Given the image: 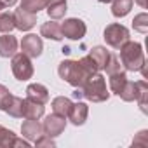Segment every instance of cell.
Instances as JSON below:
<instances>
[{"instance_id": "cell-1", "label": "cell", "mask_w": 148, "mask_h": 148, "mask_svg": "<svg viewBox=\"0 0 148 148\" xmlns=\"http://www.w3.org/2000/svg\"><path fill=\"white\" fill-rule=\"evenodd\" d=\"M58 73L64 82H68L73 87H82L87 82V79L91 77V73L80 64V61H73V59L61 61L59 68H58Z\"/></svg>"}, {"instance_id": "cell-2", "label": "cell", "mask_w": 148, "mask_h": 148, "mask_svg": "<svg viewBox=\"0 0 148 148\" xmlns=\"http://www.w3.org/2000/svg\"><path fill=\"white\" fill-rule=\"evenodd\" d=\"M119 51H120V63H122V66L127 71H139L146 64V59H145V52H143L141 44L132 42V40H127Z\"/></svg>"}, {"instance_id": "cell-3", "label": "cell", "mask_w": 148, "mask_h": 148, "mask_svg": "<svg viewBox=\"0 0 148 148\" xmlns=\"http://www.w3.org/2000/svg\"><path fill=\"white\" fill-rule=\"evenodd\" d=\"M82 98L92 103H103L110 98V91L106 89V80L101 73H94L87 79V82L80 87Z\"/></svg>"}, {"instance_id": "cell-4", "label": "cell", "mask_w": 148, "mask_h": 148, "mask_svg": "<svg viewBox=\"0 0 148 148\" xmlns=\"http://www.w3.org/2000/svg\"><path fill=\"white\" fill-rule=\"evenodd\" d=\"M103 38H105V42H106L110 47H113V49H120L127 40H131L129 30H127L124 25H120V23H112V25H108V26L105 28V32H103Z\"/></svg>"}, {"instance_id": "cell-5", "label": "cell", "mask_w": 148, "mask_h": 148, "mask_svg": "<svg viewBox=\"0 0 148 148\" xmlns=\"http://www.w3.org/2000/svg\"><path fill=\"white\" fill-rule=\"evenodd\" d=\"M11 68H12V73L14 77L21 82L25 80H30L33 77V64H32V58H28L26 54L23 52H16L12 56V61H11Z\"/></svg>"}, {"instance_id": "cell-6", "label": "cell", "mask_w": 148, "mask_h": 148, "mask_svg": "<svg viewBox=\"0 0 148 148\" xmlns=\"http://www.w3.org/2000/svg\"><path fill=\"white\" fill-rule=\"evenodd\" d=\"M87 32V26L82 19L79 18H70V19H64V23L61 25V33L63 37L70 38V40H80Z\"/></svg>"}, {"instance_id": "cell-7", "label": "cell", "mask_w": 148, "mask_h": 148, "mask_svg": "<svg viewBox=\"0 0 148 148\" xmlns=\"http://www.w3.org/2000/svg\"><path fill=\"white\" fill-rule=\"evenodd\" d=\"M21 51L23 54H26L28 58H38L44 51V42L42 37L35 35V33H28L23 37L21 40Z\"/></svg>"}, {"instance_id": "cell-8", "label": "cell", "mask_w": 148, "mask_h": 148, "mask_svg": "<svg viewBox=\"0 0 148 148\" xmlns=\"http://www.w3.org/2000/svg\"><path fill=\"white\" fill-rule=\"evenodd\" d=\"M66 127V120L64 117L58 115V113H52V115H47L45 120L42 122V129H44V134L51 136V138H58Z\"/></svg>"}, {"instance_id": "cell-9", "label": "cell", "mask_w": 148, "mask_h": 148, "mask_svg": "<svg viewBox=\"0 0 148 148\" xmlns=\"http://www.w3.org/2000/svg\"><path fill=\"white\" fill-rule=\"evenodd\" d=\"M146 91H148L146 80H138V82L127 80L125 86H124V89L120 91L119 96H120L124 101H138V98H139L143 92H146Z\"/></svg>"}, {"instance_id": "cell-10", "label": "cell", "mask_w": 148, "mask_h": 148, "mask_svg": "<svg viewBox=\"0 0 148 148\" xmlns=\"http://www.w3.org/2000/svg\"><path fill=\"white\" fill-rule=\"evenodd\" d=\"M12 14H14V26H16L18 30H21V32H28V30H32V28L37 25V14L26 12V11H23L21 7L16 9Z\"/></svg>"}, {"instance_id": "cell-11", "label": "cell", "mask_w": 148, "mask_h": 148, "mask_svg": "<svg viewBox=\"0 0 148 148\" xmlns=\"http://www.w3.org/2000/svg\"><path fill=\"white\" fill-rule=\"evenodd\" d=\"M87 115H89V106L86 103H82V101H77V103L71 105L66 119H70V122L73 125H82V124H86Z\"/></svg>"}, {"instance_id": "cell-12", "label": "cell", "mask_w": 148, "mask_h": 148, "mask_svg": "<svg viewBox=\"0 0 148 148\" xmlns=\"http://www.w3.org/2000/svg\"><path fill=\"white\" fill-rule=\"evenodd\" d=\"M26 99L40 103V105H45L49 101V91L42 84H30L26 87Z\"/></svg>"}, {"instance_id": "cell-13", "label": "cell", "mask_w": 148, "mask_h": 148, "mask_svg": "<svg viewBox=\"0 0 148 148\" xmlns=\"http://www.w3.org/2000/svg\"><path fill=\"white\" fill-rule=\"evenodd\" d=\"M21 132H23V138L28 139V141H35L38 136L44 134V129H42V124L35 119H26L21 125Z\"/></svg>"}, {"instance_id": "cell-14", "label": "cell", "mask_w": 148, "mask_h": 148, "mask_svg": "<svg viewBox=\"0 0 148 148\" xmlns=\"http://www.w3.org/2000/svg\"><path fill=\"white\" fill-rule=\"evenodd\" d=\"M18 51V38L11 33H4L0 37V56L2 58H12Z\"/></svg>"}, {"instance_id": "cell-15", "label": "cell", "mask_w": 148, "mask_h": 148, "mask_svg": "<svg viewBox=\"0 0 148 148\" xmlns=\"http://www.w3.org/2000/svg\"><path fill=\"white\" fill-rule=\"evenodd\" d=\"M40 37H45V38L56 40V42H59V40L64 38L63 33H61V25L56 23V19L47 21V23H44V25L40 26Z\"/></svg>"}, {"instance_id": "cell-16", "label": "cell", "mask_w": 148, "mask_h": 148, "mask_svg": "<svg viewBox=\"0 0 148 148\" xmlns=\"http://www.w3.org/2000/svg\"><path fill=\"white\" fill-rule=\"evenodd\" d=\"M47 14L51 19H61L64 18L66 11H68V4H66V0H47Z\"/></svg>"}, {"instance_id": "cell-17", "label": "cell", "mask_w": 148, "mask_h": 148, "mask_svg": "<svg viewBox=\"0 0 148 148\" xmlns=\"http://www.w3.org/2000/svg\"><path fill=\"white\" fill-rule=\"evenodd\" d=\"M71 99L70 98H66V96H58V98H54L52 99V113H58V115H61V117H64L66 119V115H68V112H70V108H71Z\"/></svg>"}, {"instance_id": "cell-18", "label": "cell", "mask_w": 148, "mask_h": 148, "mask_svg": "<svg viewBox=\"0 0 148 148\" xmlns=\"http://www.w3.org/2000/svg\"><path fill=\"white\" fill-rule=\"evenodd\" d=\"M23 117L25 119H35V120L42 119L44 117V105L25 99V113H23Z\"/></svg>"}, {"instance_id": "cell-19", "label": "cell", "mask_w": 148, "mask_h": 148, "mask_svg": "<svg viewBox=\"0 0 148 148\" xmlns=\"http://www.w3.org/2000/svg\"><path fill=\"white\" fill-rule=\"evenodd\" d=\"M134 0H113L112 2V14L115 18H124L131 12Z\"/></svg>"}, {"instance_id": "cell-20", "label": "cell", "mask_w": 148, "mask_h": 148, "mask_svg": "<svg viewBox=\"0 0 148 148\" xmlns=\"http://www.w3.org/2000/svg\"><path fill=\"white\" fill-rule=\"evenodd\" d=\"M125 82H127V75H125V71H124V70L112 73V75H110V89H112V92H115V94L119 96L120 91L124 89Z\"/></svg>"}, {"instance_id": "cell-21", "label": "cell", "mask_w": 148, "mask_h": 148, "mask_svg": "<svg viewBox=\"0 0 148 148\" xmlns=\"http://www.w3.org/2000/svg\"><path fill=\"white\" fill-rule=\"evenodd\" d=\"M89 56L96 61L98 68H99V70H103V68H105V64H106V61H108V58H110V51H106V47H103V45H96V47H92V49H91Z\"/></svg>"}, {"instance_id": "cell-22", "label": "cell", "mask_w": 148, "mask_h": 148, "mask_svg": "<svg viewBox=\"0 0 148 148\" xmlns=\"http://www.w3.org/2000/svg\"><path fill=\"white\" fill-rule=\"evenodd\" d=\"M5 113H9V115L14 117V119H21L23 113H25V99L19 98V96H12V99H11V103H9V106H7Z\"/></svg>"}, {"instance_id": "cell-23", "label": "cell", "mask_w": 148, "mask_h": 148, "mask_svg": "<svg viewBox=\"0 0 148 148\" xmlns=\"http://www.w3.org/2000/svg\"><path fill=\"white\" fill-rule=\"evenodd\" d=\"M47 5V0H21V9L32 14H38L42 9H45Z\"/></svg>"}, {"instance_id": "cell-24", "label": "cell", "mask_w": 148, "mask_h": 148, "mask_svg": "<svg viewBox=\"0 0 148 148\" xmlns=\"http://www.w3.org/2000/svg\"><path fill=\"white\" fill-rule=\"evenodd\" d=\"M16 145V134L0 125V148H11Z\"/></svg>"}, {"instance_id": "cell-25", "label": "cell", "mask_w": 148, "mask_h": 148, "mask_svg": "<svg viewBox=\"0 0 148 148\" xmlns=\"http://www.w3.org/2000/svg\"><path fill=\"white\" fill-rule=\"evenodd\" d=\"M14 14L12 12H0V33H11L14 30Z\"/></svg>"}, {"instance_id": "cell-26", "label": "cell", "mask_w": 148, "mask_h": 148, "mask_svg": "<svg viewBox=\"0 0 148 148\" xmlns=\"http://www.w3.org/2000/svg\"><path fill=\"white\" fill-rule=\"evenodd\" d=\"M132 26H134L136 32H139V33H146V32H148V14H146V12H141V14L134 16Z\"/></svg>"}, {"instance_id": "cell-27", "label": "cell", "mask_w": 148, "mask_h": 148, "mask_svg": "<svg viewBox=\"0 0 148 148\" xmlns=\"http://www.w3.org/2000/svg\"><path fill=\"white\" fill-rule=\"evenodd\" d=\"M103 70L108 73V75H112V73H115V71H120L122 70V63H120L119 56H115V54L110 52V58H108V61H106V64H105Z\"/></svg>"}, {"instance_id": "cell-28", "label": "cell", "mask_w": 148, "mask_h": 148, "mask_svg": "<svg viewBox=\"0 0 148 148\" xmlns=\"http://www.w3.org/2000/svg\"><path fill=\"white\" fill-rule=\"evenodd\" d=\"M12 96H14V94H11V91H9L5 86L0 84V110H2V112L7 110V106H9Z\"/></svg>"}, {"instance_id": "cell-29", "label": "cell", "mask_w": 148, "mask_h": 148, "mask_svg": "<svg viewBox=\"0 0 148 148\" xmlns=\"http://www.w3.org/2000/svg\"><path fill=\"white\" fill-rule=\"evenodd\" d=\"M132 146H148V131H139L132 139Z\"/></svg>"}, {"instance_id": "cell-30", "label": "cell", "mask_w": 148, "mask_h": 148, "mask_svg": "<svg viewBox=\"0 0 148 148\" xmlns=\"http://www.w3.org/2000/svg\"><path fill=\"white\" fill-rule=\"evenodd\" d=\"M35 146H56V143H54V139L51 138V136H47V134H42V136H38L35 141Z\"/></svg>"}, {"instance_id": "cell-31", "label": "cell", "mask_w": 148, "mask_h": 148, "mask_svg": "<svg viewBox=\"0 0 148 148\" xmlns=\"http://www.w3.org/2000/svg\"><path fill=\"white\" fill-rule=\"evenodd\" d=\"M0 2H2L5 7H12V5H16V2H18V0H0Z\"/></svg>"}, {"instance_id": "cell-32", "label": "cell", "mask_w": 148, "mask_h": 148, "mask_svg": "<svg viewBox=\"0 0 148 148\" xmlns=\"http://www.w3.org/2000/svg\"><path fill=\"white\" fill-rule=\"evenodd\" d=\"M136 4H138L139 7H143V9H146V7H148V0H136Z\"/></svg>"}, {"instance_id": "cell-33", "label": "cell", "mask_w": 148, "mask_h": 148, "mask_svg": "<svg viewBox=\"0 0 148 148\" xmlns=\"http://www.w3.org/2000/svg\"><path fill=\"white\" fill-rule=\"evenodd\" d=\"M98 2H101V4H112L113 0H98Z\"/></svg>"}]
</instances>
